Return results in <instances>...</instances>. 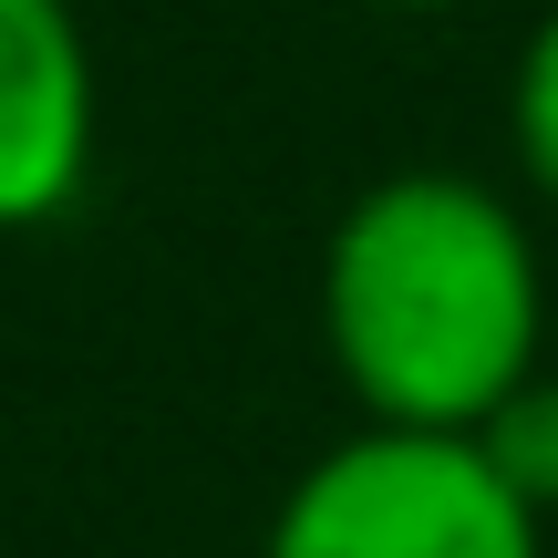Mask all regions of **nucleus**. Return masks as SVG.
I'll list each match as a JSON object with an SVG mask.
<instances>
[{
	"label": "nucleus",
	"mask_w": 558,
	"mask_h": 558,
	"mask_svg": "<svg viewBox=\"0 0 558 558\" xmlns=\"http://www.w3.org/2000/svg\"><path fill=\"white\" fill-rule=\"evenodd\" d=\"M259 558H548V518H527L465 435L362 424L290 476Z\"/></svg>",
	"instance_id": "nucleus-2"
},
{
	"label": "nucleus",
	"mask_w": 558,
	"mask_h": 558,
	"mask_svg": "<svg viewBox=\"0 0 558 558\" xmlns=\"http://www.w3.org/2000/svg\"><path fill=\"white\" fill-rule=\"evenodd\" d=\"M465 445H476V456L507 476V497H518L527 518H558V373L518 383V393H507Z\"/></svg>",
	"instance_id": "nucleus-4"
},
{
	"label": "nucleus",
	"mask_w": 558,
	"mask_h": 558,
	"mask_svg": "<svg viewBox=\"0 0 558 558\" xmlns=\"http://www.w3.org/2000/svg\"><path fill=\"white\" fill-rule=\"evenodd\" d=\"M94 41L73 0H0V239L52 228L94 177Z\"/></svg>",
	"instance_id": "nucleus-3"
},
{
	"label": "nucleus",
	"mask_w": 558,
	"mask_h": 558,
	"mask_svg": "<svg viewBox=\"0 0 558 558\" xmlns=\"http://www.w3.org/2000/svg\"><path fill=\"white\" fill-rule=\"evenodd\" d=\"M507 135H518L527 186L558 207V11L527 32V52H518V83H507Z\"/></svg>",
	"instance_id": "nucleus-5"
},
{
	"label": "nucleus",
	"mask_w": 558,
	"mask_h": 558,
	"mask_svg": "<svg viewBox=\"0 0 558 558\" xmlns=\"http://www.w3.org/2000/svg\"><path fill=\"white\" fill-rule=\"evenodd\" d=\"M320 341L362 424L476 435L518 383L548 373V269L527 218L456 166L362 186L320 248Z\"/></svg>",
	"instance_id": "nucleus-1"
},
{
	"label": "nucleus",
	"mask_w": 558,
	"mask_h": 558,
	"mask_svg": "<svg viewBox=\"0 0 558 558\" xmlns=\"http://www.w3.org/2000/svg\"><path fill=\"white\" fill-rule=\"evenodd\" d=\"M393 11H456V0H393Z\"/></svg>",
	"instance_id": "nucleus-6"
}]
</instances>
